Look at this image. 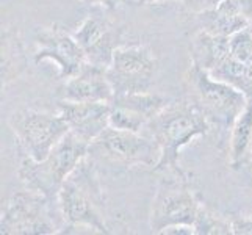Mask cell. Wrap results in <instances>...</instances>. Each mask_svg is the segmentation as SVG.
I'll return each instance as SVG.
<instances>
[{"instance_id":"22","label":"cell","mask_w":252,"mask_h":235,"mask_svg":"<svg viewBox=\"0 0 252 235\" xmlns=\"http://www.w3.org/2000/svg\"><path fill=\"white\" fill-rule=\"evenodd\" d=\"M160 234L164 235H196V229L194 226L191 224H174V226H168L164 228Z\"/></svg>"},{"instance_id":"12","label":"cell","mask_w":252,"mask_h":235,"mask_svg":"<svg viewBox=\"0 0 252 235\" xmlns=\"http://www.w3.org/2000/svg\"><path fill=\"white\" fill-rule=\"evenodd\" d=\"M58 113L67 123L69 130L91 144L110 127V103L107 102H72L62 99Z\"/></svg>"},{"instance_id":"21","label":"cell","mask_w":252,"mask_h":235,"mask_svg":"<svg viewBox=\"0 0 252 235\" xmlns=\"http://www.w3.org/2000/svg\"><path fill=\"white\" fill-rule=\"evenodd\" d=\"M184 2L189 11L201 14L204 11L213 10V8H216L220 3H222L224 0H184Z\"/></svg>"},{"instance_id":"6","label":"cell","mask_w":252,"mask_h":235,"mask_svg":"<svg viewBox=\"0 0 252 235\" xmlns=\"http://www.w3.org/2000/svg\"><path fill=\"white\" fill-rule=\"evenodd\" d=\"M191 83L197 94V103L210 123L230 130L248 105L246 93L196 65L191 67Z\"/></svg>"},{"instance_id":"17","label":"cell","mask_w":252,"mask_h":235,"mask_svg":"<svg viewBox=\"0 0 252 235\" xmlns=\"http://www.w3.org/2000/svg\"><path fill=\"white\" fill-rule=\"evenodd\" d=\"M229 141V163L237 169L245 163L252 149V98H249L248 105L233 123Z\"/></svg>"},{"instance_id":"16","label":"cell","mask_w":252,"mask_h":235,"mask_svg":"<svg viewBox=\"0 0 252 235\" xmlns=\"http://www.w3.org/2000/svg\"><path fill=\"white\" fill-rule=\"evenodd\" d=\"M229 57V36H220L202 30L194 38L193 65L205 69L207 72H213Z\"/></svg>"},{"instance_id":"3","label":"cell","mask_w":252,"mask_h":235,"mask_svg":"<svg viewBox=\"0 0 252 235\" xmlns=\"http://www.w3.org/2000/svg\"><path fill=\"white\" fill-rule=\"evenodd\" d=\"M88 157L66 179L57 196L63 223L69 228H88L108 234L103 218V196Z\"/></svg>"},{"instance_id":"11","label":"cell","mask_w":252,"mask_h":235,"mask_svg":"<svg viewBox=\"0 0 252 235\" xmlns=\"http://www.w3.org/2000/svg\"><path fill=\"white\" fill-rule=\"evenodd\" d=\"M168 103L166 98L151 91L115 94L110 102V127L141 132Z\"/></svg>"},{"instance_id":"9","label":"cell","mask_w":252,"mask_h":235,"mask_svg":"<svg viewBox=\"0 0 252 235\" xmlns=\"http://www.w3.org/2000/svg\"><path fill=\"white\" fill-rule=\"evenodd\" d=\"M157 58L144 44L116 46L111 63L107 67L108 77L115 86V94L149 91L152 78L157 72Z\"/></svg>"},{"instance_id":"20","label":"cell","mask_w":252,"mask_h":235,"mask_svg":"<svg viewBox=\"0 0 252 235\" xmlns=\"http://www.w3.org/2000/svg\"><path fill=\"white\" fill-rule=\"evenodd\" d=\"M230 231L237 235H252V216H233L230 220Z\"/></svg>"},{"instance_id":"15","label":"cell","mask_w":252,"mask_h":235,"mask_svg":"<svg viewBox=\"0 0 252 235\" xmlns=\"http://www.w3.org/2000/svg\"><path fill=\"white\" fill-rule=\"evenodd\" d=\"M27 67L24 42L17 27L2 29V85L17 80Z\"/></svg>"},{"instance_id":"7","label":"cell","mask_w":252,"mask_h":235,"mask_svg":"<svg viewBox=\"0 0 252 235\" xmlns=\"http://www.w3.org/2000/svg\"><path fill=\"white\" fill-rule=\"evenodd\" d=\"M90 154L123 167H152L160 160V149L152 136L108 127L90 144Z\"/></svg>"},{"instance_id":"19","label":"cell","mask_w":252,"mask_h":235,"mask_svg":"<svg viewBox=\"0 0 252 235\" xmlns=\"http://www.w3.org/2000/svg\"><path fill=\"white\" fill-rule=\"evenodd\" d=\"M196 234L199 235H216V234H232L230 221L225 223L221 216H216L212 212H208L205 205L199 213L197 220L194 223Z\"/></svg>"},{"instance_id":"23","label":"cell","mask_w":252,"mask_h":235,"mask_svg":"<svg viewBox=\"0 0 252 235\" xmlns=\"http://www.w3.org/2000/svg\"><path fill=\"white\" fill-rule=\"evenodd\" d=\"M83 3L88 5H99V6H105V8H115L116 6V0H80Z\"/></svg>"},{"instance_id":"5","label":"cell","mask_w":252,"mask_h":235,"mask_svg":"<svg viewBox=\"0 0 252 235\" xmlns=\"http://www.w3.org/2000/svg\"><path fill=\"white\" fill-rule=\"evenodd\" d=\"M22 157L39 162L69 134L63 116L38 110L14 111L8 119Z\"/></svg>"},{"instance_id":"1","label":"cell","mask_w":252,"mask_h":235,"mask_svg":"<svg viewBox=\"0 0 252 235\" xmlns=\"http://www.w3.org/2000/svg\"><path fill=\"white\" fill-rule=\"evenodd\" d=\"M147 127L160 149V160L154 171H171L177 177H184V171L179 167L180 151L196 138L205 136L212 123L197 102H179L168 103Z\"/></svg>"},{"instance_id":"14","label":"cell","mask_w":252,"mask_h":235,"mask_svg":"<svg viewBox=\"0 0 252 235\" xmlns=\"http://www.w3.org/2000/svg\"><path fill=\"white\" fill-rule=\"evenodd\" d=\"M72 34L83 49L88 63L105 69L110 66L113 50L116 47L113 46L110 29L102 21L91 16L85 17Z\"/></svg>"},{"instance_id":"10","label":"cell","mask_w":252,"mask_h":235,"mask_svg":"<svg viewBox=\"0 0 252 235\" xmlns=\"http://www.w3.org/2000/svg\"><path fill=\"white\" fill-rule=\"evenodd\" d=\"M34 44H36V50L33 55L34 63H54L62 80H67L77 75L88 65V60L79 41L60 24L41 29L34 38Z\"/></svg>"},{"instance_id":"8","label":"cell","mask_w":252,"mask_h":235,"mask_svg":"<svg viewBox=\"0 0 252 235\" xmlns=\"http://www.w3.org/2000/svg\"><path fill=\"white\" fill-rule=\"evenodd\" d=\"M204 204L193 190L187 187L185 177L164 180L160 184L152 201L149 226L154 234L174 224H191L196 220Z\"/></svg>"},{"instance_id":"13","label":"cell","mask_w":252,"mask_h":235,"mask_svg":"<svg viewBox=\"0 0 252 235\" xmlns=\"http://www.w3.org/2000/svg\"><path fill=\"white\" fill-rule=\"evenodd\" d=\"M115 98L113 86L105 67L88 63L82 71L64 80L62 99L72 102H107Z\"/></svg>"},{"instance_id":"24","label":"cell","mask_w":252,"mask_h":235,"mask_svg":"<svg viewBox=\"0 0 252 235\" xmlns=\"http://www.w3.org/2000/svg\"><path fill=\"white\" fill-rule=\"evenodd\" d=\"M138 3H143V5H147V3H154V2H160V0H136Z\"/></svg>"},{"instance_id":"25","label":"cell","mask_w":252,"mask_h":235,"mask_svg":"<svg viewBox=\"0 0 252 235\" xmlns=\"http://www.w3.org/2000/svg\"><path fill=\"white\" fill-rule=\"evenodd\" d=\"M248 27H249V29H251V32H252V21L249 22V25H248Z\"/></svg>"},{"instance_id":"4","label":"cell","mask_w":252,"mask_h":235,"mask_svg":"<svg viewBox=\"0 0 252 235\" xmlns=\"http://www.w3.org/2000/svg\"><path fill=\"white\" fill-rule=\"evenodd\" d=\"M52 199L33 190L17 191L2 207L0 234L5 235H50L62 231L60 208H52Z\"/></svg>"},{"instance_id":"2","label":"cell","mask_w":252,"mask_h":235,"mask_svg":"<svg viewBox=\"0 0 252 235\" xmlns=\"http://www.w3.org/2000/svg\"><path fill=\"white\" fill-rule=\"evenodd\" d=\"M88 155L90 144L69 130V134L50 151L46 159L34 162L22 157L17 174L29 190L57 201L66 179L80 167Z\"/></svg>"},{"instance_id":"18","label":"cell","mask_w":252,"mask_h":235,"mask_svg":"<svg viewBox=\"0 0 252 235\" xmlns=\"http://www.w3.org/2000/svg\"><path fill=\"white\" fill-rule=\"evenodd\" d=\"M230 58L243 65L252 63V32L249 27L241 29L229 36Z\"/></svg>"}]
</instances>
